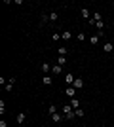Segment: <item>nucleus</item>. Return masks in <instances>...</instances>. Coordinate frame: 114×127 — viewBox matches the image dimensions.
<instances>
[{
  "instance_id": "obj_1",
  "label": "nucleus",
  "mask_w": 114,
  "mask_h": 127,
  "mask_svg": "<svg viewBox=\"0 0 114 127\" xmlns=\"http://www.w3.org/2000/svg\"><path fill=\"white\" fill-rule=\"evenodd\" d=\"M15 122H17V125H23V123L27 122V114H25V112H19L17 118H15Z\"/></svg>"
},
{
  "instance_id": "obj_2",
  "label": "nucleus",
  "mask_w": 114,
  "mask_h": 127,
  "mask_svg": "<svg viewBox=\"0 0 114 127\" xmlns=\"http://www.w3.org/2000/svg\"><path fill=\"white\" fill-rule=\"evenodd\" d=\"M101 19H103V15H101L99 11H95V13L91 15V19H89L87 23H89V25H95V23H97V21H101Z\"/></svg>"
},
{
  "instance_id": "obj_3",
  "label": "nucleus",
  "mask_w": 114,
  "mask_h": 127,
  "mask_svg": "<svg viewBox=\"0 0 114 127\" xmlns=\"http://www.w3.org/2000/svg\"><path fill=\"white\" fill-rule=\"evenodd\" d=\"M72 87H74L76 91L82 89V87H84V80H82V78H76V80H74V84H72Z\"/></svg>"
},
{
  "instance_id": "obj_4",
  "label": "nucleus",
  "mask_w": 114,
  "mask_h": 127,
  "mask_svg": "<svg viewBox=\"0 0 114 127\" xmlns=\"http://www.w3.org/2000/svg\"><path fill=\"white\" fill-rule=\"evenodd\" d=\"M63 118H65L63 114H59V112H55L53 116H51V120H53V123H61V122H63Z\"/></svg>"
},
{
  "instance_id": "obj_5",
  "label": "nucleus",
  "mask_w": 114,
  "mask_h": 127,
  "mask_svg": "<svg viewBox=\"0 0 114 127\" xmlns=\"http://www.w3.org/2000/svg\"><path fill=\"white\" fill-rule=\"evenodd\" d=\"M40 68H42L44 76H48V74H49V70H51V66H49V63H42V64H40Z\"/></svg>"
},
{
  "instance_id": "obj_6",
  "label": "nucleus",
  "mask_w": 114,
  "mask_h": 127,
  "mask_svg": "<svg viewBox=\"0 0 114 127\" xmlns=\"http://www.w3.org/2000/svg\"><path fill=\"white\" fill-rule=\"evenodd\" d=\"M65 95H67V97H72V99H74V95H76V89L72 87V85H69V87L65 89Z\"/></svg>"
},
{
  "instance_id": "obj_7",
  "label": "nucleus",
  "mask_w": 114,
  "mask_h": 127,
  "mask_svg": "<svg viewBox=\"0 0 114 127\" xmlns=\"http://www.w3.org/2000/svg\"><path fill=\"white\" fill-rule=\"evenodd\" d=\"M80 15L84 17V19H87V21L91 19V15H89V10H87V8H82V10H80Z\"/></svg>"
},
{
  "instance_id": "obj_8",
  "label": "nucleus",
  "mask_w": 114,
  "mask_h": 127,
  "mask_svg": "<svg viewBox=\"0 0 114 127\" xmlns=\"http://www.w3.org/2000/svg\"><path fill=\"white\" fill-rule=\"evenodd\" d=\"M13 82H15V78H10L8 82H6L4 89H6V91H11V89H13Z\"/></svg>"
},
{
  "instance_id": "obj_9",
  "label": "nucleus",
  "mask_w": 114,
  "mask_h": 127,
  "mask_svg": "<svg viewBox=\"0 0 114 127\" xmlns=\"http://www.w3.org/2000/svg\"><path fill=\"white\" fill-rule=\"evenodd\" d=\"M74 80H76V78H74L72 74H67V76H65V84H67V85H72V84H74Z\"/></svg>"
},
{
  "instance_id": "obj_10",
  "label": "nucleus",
  "mask_w": 114,
  "mask_h": 127,
  "mask_svg": "<svg viewBox=\"0 0 114 127\" xmlns=\"http://www.w3.org/2000/svg\"><path fill=\"white\" fill-rule=\"evenodd\" d=\"M99 40H101V36H99V34H93V36H89V42H91L93 46H97Z\"/></svg>"
},
{
  "instance_id": "obj_11",
  "label": "nucleus",
  "mask_w": 114,
  "mask_h": 127,
  "mask_svg": "<svg viewBox=\"0 0 114 127\" xmlns=\"http://www.w3.org/2000/svg\"><path fill=\"white\" fill-rule=\"evenodd\" d=\"M51 72H53L55 76H57V74H61V72H63V66H59V64H55V66H51Z\"/></svg>"
},
{
  "instance_id": "obj_12",
  "label": "nucleus",
  "mask_w": 114,
  "mask_h": 127,
  "mask_svg": "<svg viewBox=\"0 0 114 127\" xmlns=\"http://www.w3.org/2000/svg\"><path fill=\"white\" fill-rule=\"evenodd\" d=\"M71 106H72V108H74V110H78V108H80V101H78V99H76V97H74V99H72V101H71Z\"/></svg>"
},
{
  "instance_id": "obj_13",
  "label": "nucleus",
  "mask_w": 114,
  "mask_h": 127,
  "mask_svg": "<svg viewBox=\"0 0 114 127\" xmlns=\"http://www.w3.org/2000/svg\"><path fill=\"white\" fill-rule=\"evenodd\" d=\"M71 38H72V34L69 31H65L63 34H61V40H65V42H67V40H71Z\"/></svg>"
},
{
  "instance_id": "obj_14",
  "label": "nucleus",
  "mask_w": 114,
  "mask_h": 127,
  "mask_svg": "<svg viewBox=\"0 0 114 127\" xmlns=\"http://www.w3.org/2000/svg\"><path fill=\"white\" fill-rule=\"evenodd\" d=\"M57 53H59L61 57H67V53H69V51H67V48H65V46H61V48L57 49Z\"/></svg>"
},
{
  "instance_id": "obj_15",
  "label": "nucleus",
  "mask_w": 114,
  "mask_h": 127,
  "mask_svg": "<svg viewBox=\"0 0 114 127\" xmlns=\"http://www.w3.org/2000/svg\"><path fill=\"white\" fill-rule=\"evenodd\" d=\"M57 19H59V13H57V11H51V13H49V21H57Z\"/></svg>"
},
{
  "instance_id": "obj_16",
  "label": "nucleus",
  "mask_w": 114,
  "mask_h": 127,
  "mask_svg": "<svg viewBox=\"0 0 114 127\" xmlns=\"http://www.w3.org/2000/svg\"><path fill=\"white\" fill-rule=\"evenodd\" d=\"M103 49H105V51H109V53H110V51H112V49H114V48H112V44H110V42H105V46H103Z\"/></svg>"
},
{
  "instance_id": "obj_17",
  "label": "nucleus",
  "mask_w": 114,
  "mask_h": 127,
  "mask_svg": "<svg viewBox=\"0 0 114 127\" xmlns=\"http://www.w3.org/2000/svg\"><path fill=\"white\" fill-rule=\"evenodd\" d=\"M57 64H59V66H65V64H67V57H61V55H59V59H57Z\"/></svg>"
},
{
  "instance_id": "obj_18",
  "label": "nucleus",
  "mask_w": 114,
  "mask_h": 127,
  "mask_svg": "<svg viewBox=\"0 0 114 127\" xmlns=\"http://www.w3.org/2000/svg\"><path fill=\"white\" fill-rule=\"evenodd\" d=\"M48 112H49V116H53L55 112H57V106H55V104H49V108H48Z\"/></svg>"
},
{
  "instance_id": "obj_19",
  "label": "nucleus",
  "mask_w": 114,
  "mask_h": 127,
  "mask_svg": "<svg viewBox=\"0 0 114 127\" xmlns=\"http://www.w3.org/2000/svg\"><path fill=\"white\" fill-rule=\"evenodd\" d=\"M42 84H44V85H51V84H53V82H51V78H49V76H44Z\"/></svg>"
},
{
  "instance_id": "obj_20",
  "label": "nucleus",
  "mask_w": 114,
  "mask_h": 127,
  "mask_svg": "<svg viewBox=\"0 0 114 127\" xmlns=\"http://www.w3.org/2000/svg\"><path fill=\"white\" fill-rule=\"evenodd\" d=\"M76 118V112L72 110V112H69V114H65V120H74Z\"/></svg>"
},
{
  "instance_id": "obj_21",
  "label": "nucleus",
  "mask_w": 114,
  "mask_h": 127,
  "mask_svg": "<svg viewBox=\"0 0 114 127\" xmlns=\"http://www.w3.org/2000/svg\"><path fill=\"white\" fill-rule=\"evenodd\" d=\"M72 110H74V108H72L71 104H65V106H63V112H65V114H69V112H72Z\"/></svg>"
},
{
  "instance_id": "obj_22",
  "label": "nucleus",
  "mask_w": 114,
  "mask_h": 127,
  "mask_svg": "<svg viewBox=\"0 0 114 127\" xmlns=\"http://www.w3.org/2000/svg\"><path fill=\"white\" fill-rule=\"evenodd\" d=\"M95 27L99 29V32H103V29H105V23H103V21H97V23H95Z\"/></svg>"
},
{
  "instance_id": "obj_23",
  "label": "nucleus",
  "mask_w": 114,
  "mask_h": 127,
  "mask_svg": "<svg viewBox=\"0 0 114 127\" xmlns=\"http://www.w3.org/2000/svg\"><path fill=\"white\" fill-rule=\"evenodd\" d=\"M74 112H76V118H84V114H86L82 108H78V110H74Z\"/></svg>"
},
{
  "instance_id": "obj_24",
  "label": "nucleus",
  "mask_w": 114,
  "mask_h": 127,
  "mask_svg": "<svg viewBox=\"0 0 114 127\" xmlns=\"http://www.w3.org/2000/svg\"><path fill=\"white\" fill-rule=\"evenodd\" d=\"M51 40H55V42H57V40H61V34H57V32H53V34H51Z\"/></svg>"
},
{
  "instance_id": "obj_25",
  "label": "nucleus",
  "mask_w": 114,
  "mask_h": 127,
  "mask_svg": "<svg viewBox=\"0 0 114 127\" xmlns=\"http://www.w3.org/2000/svg\"><path fill=\"white\" fill-rule=\"evenodd\" d=\"M49 21V15L48 13H42V23H48Z\"/></svg>"
},
{
  "instance_id": "obj_26",
  "label": "nucleus",
  "mask_w": 114,
  "mask_h": 127,
  "mask_svg": "<svg viewBox=\"0 0 114 127\" xmlns=\"http://www.w3.org/2000/svg\"><path fill=\"white\" fill-rule=\"evenodd\" d=\"M76 38H78L80 42H84V40H86V34H84V32H80V34H78V36H76Z\"/></svg>"
},
{
  "instance_id": "obj_27",
  "label": "nucleus",
  "mask_w": 114,
  "mask_h": 127,
  "mask_svg": "<svg viewBox=\"0 0 114 127\" xmlns=\"http://www.w3.org/2000/svg\"><path fill=\"white\" fill-rule=\"evenodd\" d=\"M101 127H105V125H101Z\"/></svg>"
}]
</instances>
